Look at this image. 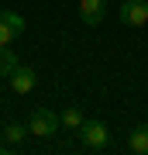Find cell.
<instances>
[{
	"label": "cell",
	"instance_id": "obj_1",
	"mask_svg": "<svg viewBox=\"0 0 148 155\" xmlns=\"http://www.w3.org/2000/svg\"><path fill=\"white\" fill-rule=\"evenodd\" d=\"M59 124H62V117L55 114V110H45V107H35L31 117H28V131L38 134V138H48V134H55V131H59Z\"/></svg>",
	"mask_w": 148,
	"mask_h": 155
},
{
	"label": "cell",
	"instance_id": "obj_2",
	"mask_svg": "<svg viewBox=\"0 0 148 155\" xmlns=\"http://www.w3.org/2000/svg\"><path fill=\"white\" fill-rule=\"evenodd\" d=\"M79 138H83V145H86V148L100 152V148H107L110 131H107V124H104V121H83V127H79Z\"/></svg>",
	"mask_w": 148,
	"mask_h": 155
},
{
	"label": "cell",
	"instance_id": "obj_3",
	"mask_svg": "<svg viewBox=\"0 0 148 155\" xmlns=\"http://www.w3.org/2000/svg\"><path fill=\"white\" fill-rule=\"evenodd\" d=\"M121 21L131 24V28H141V24H148V0H124L121 4Z\"/></svg>",
	"mask_w": 148,
	"mask_h": 155
},
{
	"label": "cell",
	"instance_id": "obj_4",
	"mask_svg": "<svg viewBox=\"0 0 148 155\" xmlns=\"http://www.w3.org/2000/svg\"><path fill=\"white\" fill-rule=\"evenodd\" d=\"M35 83H38V76H35V69H28V66H17L11 72V90L14 93H31Z\"/></svg>",
	"mask_w": 148,
	"mask_h": 155
},
{
	"label": "cell",
	"instance_id": "obj_5",
	"mask_svg": "<svg viewBox=\"0 0 148 155\" xmlns=\"http://www.w3.org/2000/svg\"><path fill=\"white\" fill-rule=\"evenodd\" d=\"M79 17L86 24H100L107 17V0H79Z\"/></svg>",
	"mask_w": 148,
	"mask_h": 155
},
{
	"label": "cell",
	"instance_id": "obj_6",
	"mask_svg": "<svg viewBox=\"0 0 148 155\" xmlns=\"http://www.w3.org/2000/svg\"><path fill=\"white\" fill-rule=\"evenodd\" d=\"M127 145H131V152H138V155H148V124H145V127H138V131H131Z\"/></svg>",
	"mask_w": 148,
	"mask_h": 155
},
{
	"label": "cell",
	"instance_id": "obj_7",
	"mask_svg": "<svg viewBox=\"0 0 148 155\" xmlns=\"http://www.w3.org/2000/svg\"><path fill=\"white\" fill-rule=\"evenodd\" d=\"M14 69H17V55L4 45V48H0V76H11Z\"/></svg>",
	"mask_w": 148,
	"mask_h": 155
},
{
	"label": "cell",
	"instance_id": "obj_8",
	"mask_svg": "<svg viewBox=\"0 0 148 155\" xmlns=\"http://www.w3.org/2000/svg\"><path fill=\"white\" fill-rule=\"evenodd\" d=\"M0 21H7V24H11L14 35H24V28H28V24H24V17L17 14V11H0Z\"/></svg>",
	"mask_w": 148,
	"mask_h": 155
},
{
	"label": "cell",
	"instance_id": "obj_9",
	"mask_svg": "<svg viewBox=\"0 0 148 155\" xmlns=\"http://www.w3.org/2000/svg\"><path fill=\"white\" fill-rule=\"evenodd\" d=\"M59 117H62V124H66V127H72V131H79V127H83V114L76 110V107H69V110H62Z\"/></svg>",
	"mask_w": 148,
	"mask_h": 155
},
{
	"label": "cell",
	"instance_id": "obj_10",
	"mask_svg": "<svg viewBox=\"0 0 148 155\" xmlns=\"http://www.w3.org/2000/svg\"><path fill=\"white\" fill-rule=\"evenodd\" d=\"M24 131H28V127H24V124H11V127H7V131H4V138H7V141H11V145H17V141H21V138H24Z\"/></svg>",
	"mask_w": 148,
	"mask_h": 155
},
{
	"label": "cell",
	"instance_id": "obj_11",
	"mask_svg": "<svg viewBox=\"0 0 148 155\" xmlns=\"http://www.w3.org/2000/svg\"><path fill=\"white\" fill-rule=\"evenodd\" d=\"M14 38H17V35H14V28H11L7 21H0V48H4V45H11Z\"/></svg>",
	"mask_w": 148,
	"mask_h": 155
}]
</instances>
